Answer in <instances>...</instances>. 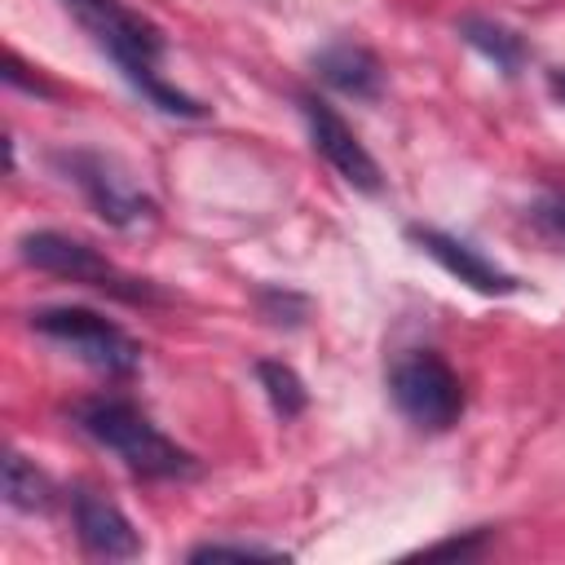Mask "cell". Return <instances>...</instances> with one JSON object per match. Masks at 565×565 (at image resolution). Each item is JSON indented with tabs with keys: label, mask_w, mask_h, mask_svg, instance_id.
Wrapping results in <instances>:
<instances>
[{
	"label": "cell",
	"mask_w": 565,
	"mask_h": 565,
	"mask_svg": "<svg viewBox=\"0 0 565 565\" xmlns=\"http://www.w3.org/2000/svg\"><path fill=\"white\" fill-rule=\"evenodd\" d=\"M547 88H552L556 102H565V66H556V71L547 75Z\"/></svg>",
	"instance_id": "d6986e66"
},
{
	"label": "cell",
	"mask_w": 565,
	"mask_h": 565,
	"mask_svg": "<svg viewBox=\"0 0 565 565\" xmlns=\"http://www.w3.org/2000/svg\"><path fill=\"white\" fill-rule=\"evenodd\" d=\"M256 380L274 406L278 419H296L305 406H309V393H305V380L287 366V362H274V358H260L256 362Z\"/></svg>",
	"instance_id": "4fadbf2b"
},
{
	"label": "cell",
	"mask_w": 565,
	"mask_h": 565,
	"mask_svg": "<svg viewBox=\"0 0 565 565\" xmlns=\"http://www.w3.org/2000/svg\"><path fill=\"white\" fill-rule=\"evenodd\" d=\"M486 539H490V530H472V534H463V539H441V543H428L424 552H428V556H477V552L486 547Z\"/></svg>",
	"instance_id": "e0dca14e"
},
{
	"label": "cell",
	"mask_w": 565,
	"mask_h": 565,
	"mask_svg": "<svg viewBox=\"0 0 565 565\" xmlns=\"http://www.w3.org/2000/svg\"><path fill=\"white\" fill-rule=\"evenodd\" d=\"M455 31L481 53V57H490L503 75H516L521 66H525V57H530V49H525V40L512 31V26H503V22H494V18H481V13H463L459 22H455Z\"/></svg>",
	"instance_id": "8fae6325"
},
{
	"label": "cell",
	"mask_w": 565,
	"mask_h": 565,
	"mask_svg": "<svg viewBox=\"0 0 565 565\" xmlns=\"http://www.w3.org/2000/svg\"><path fill=\"white\" fill-rule=\"evenodd\" d=\"M291 552L265 547V543H199L190 547V561H287Z\"/></svg>",
	"instance_id": "9a60e30c"
},
{
	"label": "cell",
	"mask_w": 565,
	"mask_h": 565,
	"mask_svg": "<svg viewBox=\"0 0 565 565\" xmlns=\"http://www.w3.org/2000/svg\"><path fill=\"white\" fill-rule=\"evenodd\" d=\"M300 115L309 124L313 150L362 194H380V163L371 159V150L358 141V132L335 115L331 102H322L318 93H300Z\"/></svg>",
	"instance_id": "52a82bcc"
},
{
	"label": "cell",
	"mask_w": 565,
	"mask_h": 565,
	"mask_svg": "<svg viewBox=\"0 0 565 565\" xmlns=\"http://www.w3.org/2000/svg\"><path fill=\"white\" fill-rule=\"evenodd\" d=\"M313 71L327 88L353 97V102H375L384 93V71H380V57L362 44H331L313 57Z\"/></svg>",
	"instance_id": "30bf717a"
},
{
	"label": "cell",
	"mask_w": 565,
	"mask_h": 565,
	"mask_svg": "<svg viewBox=\"0 0 565 565\" xmlns=\"http://www.w3.org/2000/svg\"><path fill=\"white\" fill-rule=\"evenodd\" d=\"M4 79H9L13 88H26V93H40V97H53V84H44L40 75H26V66H22L13 53L4 57Z\"/></svg>",
	"instance_id": "ac0fdd59"
},
{
	"label": "cell",
	"mask_w": 565,
	"mask_h": 565,
	"mask_svg": "<svg viewBox=\"0 0 565 565\" xmlns=\"http://www.w3.org/2000/svg\"><path fill=\"white\" fill-rule=\"evenodd\" d=\"M53 163L66 172V181H75V185L84 190L88 207H93L106 225L132 230V225H141V221L154 216V199L141 194L115 159H106V154H97V150H62V154H53Z\"/></svg>",
	"instance_id": "8992f818"
},
{
	"label": "cell",
	"mask_w": 565,
	"mask_h": 565,
	"mask_svg": "<svg viewBox=\"0 0 565 565\" xmlns=\"http://www.w3.org/2000/svg\"><path fill=\"white\" fill-rule=\"evenodd\" d=\"M75 428L88 433L97 446L115 450L128 472L137 477H194L199 463L190 450H181L172 437H163L141 406L128 397H88L71 411Z\"/></svg>",
	"instance_id": "7a4b0ae2"
},
{
	"label": "cell",
	"mask_w": 565,
	"mask_h": 565,
	"mask_svg": "<svg viewBox=\"0 0 565 565\" xmlns=\"http://www.w3.org/2000/svg\"><path fill=\"white\" fill-rule=\"evenodd\" d=\"M18 256L44 274H57V278H71V282H84V287H97V291H110L119 300H159V291L141 278H128L119 274L102 252H93L88 243L71 238V234H57V230H35V234H22L18 243Z\"/></svg>",
	"instance_id": "277c9868"
},
{
	"label": "cell",
	"mask_w": 565,
	"mask_h": 565,
	"mask_svg": "<svg viewBox=\"0 0 565 565\" xmlns=\"http://www.w3.org/2000/svg\"><path fill=\"white\" fill-rule=\"evenodd\" d=\"M4 499L18 512H44L53 503V486H49V477L26 455L9 450L4 455Z\"/></svg>",
	"instance_id": "7c38bea8"
},
{
	"label": "cell",
	"mask_w": 565,
	"mask_h": 565,
	"mask_svg": "<svg viewBox=\"0 0 565 565\" xmlns=\"http://www.w3.org/2000/svg\"><path fill=\"white\" fill-rule=\"evenodd\" d=\"M31 327L66 349H75L88 366L106 371V375H132L137 362H141V349L137 340L115 327L110 318L84 309V305H49V309H35L31 313Z\"/></svg>",
	"instance_id": "5b68a950"
},
{
	"label": "cell",
	"mask_w": 565,
	"mask_h": 565,
	"mask_svg": "<svg viewBox=\"0 0 565 565\" xmlns=\"http://www.w3.org/2000/svg\"><path fill=\"white\" fill-rule=\"evenodd\" d=\"M79 26L110 53V62L124 71V79L163 115H181V119H203L207 106L194 102L190 93L172 88L159 75V57H163V35L154 22H146L141 13L124 9L119 0H62Z\"/></svg>",
	"instance_id": "6da1fadb"
},
{
	"label": "cell",
	"mask_w": 565,
	"mask_h": 565,
	"mask_svg": "<svg viewBox=\"0 0 565 565\" xmlns=\"http://www.w3.org/2000/svg\"><path fill=\"white\" fill-rule=\"evenodd\" d=\"M388 393L397 411L428 433H446L463 415V384L450 371V362L433 349H415L397 358L388 371Z\"/></svg>",
	"instance_id": "3957f363"
},
{
	"label": "cell",
	"mask_w": 565,
	"mask_h": 565,
	"mask_svg": "<svg viewBox=\"0 0 565 565\" xmlns=\"http://www.w3.org/2000/svg\"><path fill=\"white\" fill-rule=\"evenodd\" d=\"M71 521H75V539L88 556L97 561H132L141 556V534L132 530V521L97 490L75 486L71 490Z\"/></svg>",
	"instance_id": "ba28073f"
},
{
	"label": "cell",
	"mask_w": 565,
	"mask_h": 565,
	"mask_svg": "<svg viewBox=\"0 0 565 565\" xmlns=\"http://www.w3.org/2000/svg\"><path fill=\"white\" fill-rule=\"evenodd\" d=\"M256 305H260V313H265L274 327H300V322L309 318V296L287 291V287H260V291H256Z\"/></svg>",
	"instance_id": "5bb4252c"
},
{
	"label": "cell",
	"mask_w": 565,
	"mask_h": 565,
	"mask_svg": "<svg viewBox=\"0 0 565 565\" xmlns=\"http://www.w3.org/2000/svg\"><path fill=\"white\" fill-rule=\"evenodd\" d=\"M406 238H411L419 252H428L450 278L468 282V287L481 291V296H512V291L521 287L508 269H499V265L486 260L472 243H463V238H455V234H446V230H433V225H406Z\"/></svg>",
	"instance_id": "9c48e42d"
},
{
	"label": "cell",
	"mask_w": 565,
	"mask_h": 565,
	"mask_svg": "<svg viewBox=\"0 0 565 565\" xmlns=\"http://www.w3.org/2000/svg\"><path fill=\"white\" fill-rule=\"evenodd\" d=\"M530 221H534V230H539L543 238H552V243H565V190H552V194H543V199L530 207Z\"/></svg>",
	"instance_id": "2e32d148"
}]
</instances>
